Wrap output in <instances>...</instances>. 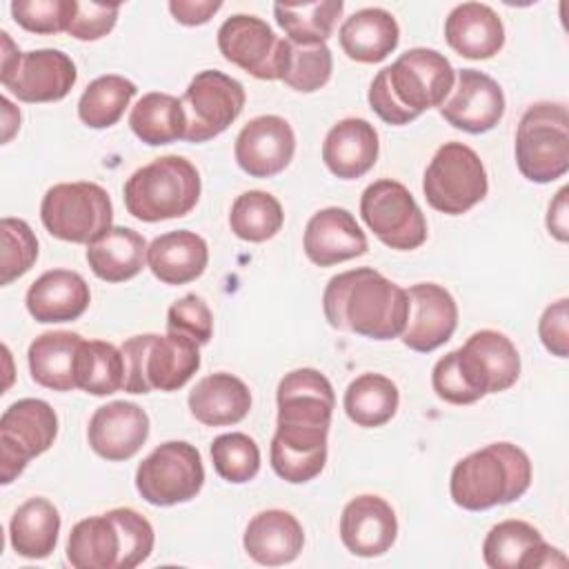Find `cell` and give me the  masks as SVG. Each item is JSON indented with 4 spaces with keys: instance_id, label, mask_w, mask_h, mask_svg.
<instances>
[{
    "instance_id": "24",
    "label": "cell",
    "mask_w": 569,
    "mask_h": 569,
    "mask_svg": "<svg viewBox=\"0 0 569 569\" xmlns=\"http://www.w3.org/2000/svg\"><path fill=\"white\" fill-rule=\"evenodd\" d=\"M302 247L313 264L331 267L362 256L367 251V236L347 209L327 207L309 218Z\"/></svg>"
},
{
    "instance_id": "8",
    "label": "cell",
    "mask_w": 569,
    "mask_h": 569,
    "mask_svg": "<svg viewBox=\"0 0 569 569\" xmlns=\"http://www.w3.org/2000/svg\"><path fill=\"white\" fill-rule=\"evenodd\" d=\"M40 218L53 238L89 244L111 227L113 207L96 182H60L44 193Z\"/></svg>"
},
{
    "instance_id": "11",
    "label": "cell",
    "mask_w": 569,
    "mask_h": 569,
    "mask_svg": "<svg viewBox=\"0 0 569 569\" xmlns=\"http://www.w3.org/2000/svg\"><path fill=\"white\" fill-rule=\"evenodd\" d=\"M360 216L373 236L398 251L418 249L427 240V220L409 193L398 180H376L360 198Z\"/></svg>"
},
{
    "instance_id": "50",
    "label": "cell",
    "mask_w": 569,
    "mask_h": 569,
    "mask_svg": "<svg viewBox=\"0 0 569 569\" xmlns=\"http://www.w3.org/2000/svg\"><path fill=\"white\" fill-rule=\"evenodd\" d=\"M222 9L220 0H171L169 11L171 16L187 27L204 24L213 18L216 11Z\"/></svg>"
},
{
    "instance_id": "36",
    "label": "cell",
    "mask_w": 569,
    "mask_h": 569,
    "mask_svg": "<svg viewBox=\"0 0 569 569\" xmlns=\"http://www.w3.org/2000/svg\"><path fill=\"white\" fill-rule=\"evenodd\" d=\"M131 131L151 147L184 140L187 116L180 98L162 91L144 93L129 113Z\"/></svg>"
},
{
    "instance_id": "17",
    "label": "cell",
    "mask_w": 569,
    "mask_h": 569,
    "mask_svg": "<svg viewBox=\"0 0 569 569\" xmlns=\"http://www.w3.org/2000/svg\"><path fill=\"white\" fill-rule=\"evenodd\" d=\"M296 151L291 124L280 116H258L249 120L233 144L238 167L251 178H271L284 171Z\"/></svg>"
},
{
    "instance_id": "2",
    "label": "cell",
    "mask_w": 569,
    "mask_h": 569,
    "mask_svg": "<svg viewBox=\"0 0 569 569\" xmlns=\"http://www.w3.org/2000/svg\"><path fill=\"white\" fill-rule=\"evenodd\" d=\"M453 76L451 62L436 49H409L376 73L369 104L387 124H409L422 111L442 107L453 89Z\"/></svg>"
},
{
    "instance_id": "43",
    "label": "cell",
    "mask_w": 569,
    "mask_h": 569,
    "mask_svg": "<svg viewBox=\"0 0 569 569\" xmlns=\"http://www.w3.org/2000/svg\"><path fill=\"white\" fill-rule=\"evenodd\" d=\"M211 462L222 480L242 485L258 476L260 449L256 440L249 438L247 433H222L211 442Z\"/></svg>"
},
{
    "instance_id": "31",
    "label": "cell",
    "mask_w": 569,
    "mask_h": 569,
    "mask_svg": "<svg viewBox=\"0 0 569 569\" xmlns=\"http://www.w3.org/2000/svg\"><path fill=\"white\" fill-rule=\"evenodd\" d=\"M251 409L249 387L231 373H211L189 391L191 416L207 427H227L247 418Z\"/></svg>"
},
{
    "instance_id": "15",
    "label": "cell",
    "mask_w": 569,
    "mask_h": 569,
    "mask_svg": "<svg viewBox=\"0 0 569 569\" xmlns=\"http://www.w3.org/2000/svg\"><path fill=\"white\" fill-rule=\"evenodd\" d=\"M453 353L465 382L478 400L487 393L509 389L520 376L518 349L500 331L480 329L460 349H453Z\"/></svg>"
},
{
    "instance_id": "27",
    "label": "cell",
    "mask_w": 569,
    "mask_h": 569,
    "mask_svg": "<svg viewBox=\"0 0 569 569\" xmlns=\"http://www.w3.org/2000/svg\"><path fill=\"white\" fill-rule=\"evenodd\" d=\"M378 131L365 118H345L336 122L322 142L327 169L342 180L365 176L378 160Z\"/></svg>"
},
{
    "instance_id": "40",
    "label": "cell",
    "mask_w": 569,
    "mask_h": 569,
    "mask_svg": "<svg viewBox=\"0 0 569 569\" xmlns=\"http://www.w3.org/2000/svg\"><path fill=\"white\" fill-rule=\"evenodd\" d=\"M78 389L91 396H111L124 385L122 351L104 340H84L76 362Z\"/></svg>"
},
{
    "instance_id": "25",
    "label": "cell",
    "mask_w": 569,
    "mask_h": 569,
    "mask_svg": "<svg viewBox=\"0 0 569 569\" xmlns=\"http://www.w3.org/2000/svg\"><path fill=\"white\" fill-rule=\"evenodd\" d=\"M327 436L329 429L278 425L269 449L273 471L291 485L313 480L327 462Z\"/></svg>"
},
{
    "instance_id": "52",
    "label": "cell",
    "mask_w": 569,
    "mask_h": 569,
    "mask_svg": "<svg viewBox=\"0 0 569 569\" xmlns=\"http://www.w3.org/2000/svg\"><path fill=\"white\" fill-rule=\"evenodd\" d=\"M0 104H2V122H4V136H2V140L9 142L11 136H13V131L20 127V111L9 102V98H2Z\"/></svg>"
},
{
    "instance_id": "51",
    "label": "cell",
    "mask_w": 569,
    "mask_h": 569,
    "mask_svg": "<svg viewBox=\"0 0 569 569\" xmlns=\"http://www.w3.org/2000/svg\"><path fill=\"white\" fill-rule=\"evenodd\" d=\"M567 193H569V189L562 187V189L556 193L553 202L549 204V213H547V229H549V233H551L556 240H560V242H567V238H569Z\"/></svg>"
},
{
    "instance_id": "32",
    "label": "cell",
    "mask_w": 569,
    "mask_h": 569,
    "mask_svg": "<svg viewBox=\"0 0 569 569\" xmlns=\"http://www.w3.org/2000/svg\"><path fill=\"white\" fill-rule=\"evenodd\" d=\"M338 40L347 58L362 64H373L385 60L398 47L400 27L387 9L367 7L351 13L342 22Z\"/></svg>"
},
{
    "instance_id": "44",
    "label": "cell",
    "mask_w": 569,
    "mask_h": 569,
    "mask_svg": "<svg viewBox=\"0 0 569 569\" xmlns=\"http://www.w3.org/2000/svg\"><path fill=\"white\" fill-rule=\"evenodd\" d=\"M2 276L0 284H9L31 269L38 258V240L31 227L20 218H2Z\"/></svg>"
},
{
    "instance_id": "45",
    "label": "cell",
    "mask_w": 569,
    "mask_h": 569,
    "mask_svg": "<svg viewBox=\"0 0 569 569\" xmlns=\"http://www.w3.org/2000/svg\"><path fill=\"white\" fill-rule=\"evenodd\" d=\"M78 0H13V20L31 33H60L69 31L76 16Z\"/></svg>"
},
{
    "instance_id": "37",
    "label": "cell",
    "mask_w": 569,
    "mask_h": 569,
    "mask_svg": "<svg viewBox=\"0 0 569 569\" xmlns=\"http://www.w3.org/2000/svg\"><path fill=\"white\" fill-rule=\"evenodd\" d=\"M400 393L396 382L382 373H362L345 391V411L358 427H382L398 411Z\"/></svg>"
},
{
    "instance_id": "30",
    "label": "cell",
    "mask_w": 569,
    "mask_h": 569,
    "mask_svg": "<svg viewBox=\"0 0 569 569\" xmlns=\"http://www.w3.org/2000/svg\"><path fill=\"white\" fill-rule=\"evenodd\" d=\"M209 262V247L202 236L178 229L162 233L147 247V264L164 284H187L200 278Z\"/></svg>"
},
{
    "instance_id": "41",
    "label": "cell",
    "mask_w": 569,
    "mask_h": 569,
    "mask_svg": "<svg viewBox=\"0 0 569 569\" xmlns=\"http://www.w3.org/2000/svg\"><path fill=\"white\" fill-rule=\"evenodd\" d=\"M284 222L282 207L269 191L251 189L240 193L229 213L231 231L247 242H264L273 238Z\"/></svg>"
},
{
    "instance_id": "21",
    "label": "cell",
    "mask_w": 569,
    "mask_h": 569,
    "mask_svg": "<svg viewBox=\"0 0 569 569\" xmlns=\"http://www.w3.org/2000/svg\"><path fill=\"white\" fill-rule=\"evenodd\" d=\"M440 116L456 129L485 133L502 120L505 93L491 76L478 69H462L458 71L453 96L440 107Z\"/></svg>"
},
{
    "instance_id": "9",
    "label": "cell",
    "mask_w": 569,
    "mask_h": 569,
    "mask_svg": "<svg viewBox=\"0 0 569 569\" xmlns=\"http://www.w3.org/2000/svg\"><path fill=\"white\" fill-rule=\"evenodd\" d=\"M489 182L480 156L462 142H445L431 158L422 191L431 209L462 216L487 196Z\"/></svg>"
},
{
    "instance_id": "20",
    "label": "cell",
    "mask_w": 569,
    "mask_h": 569,
    "mask_svg": "<svg viewBox=\"0 0 569 569\" xmlns=\"http://www.w3.org/2000/svg\"><path fill=\"white\" fill-rule=\"evenodd\" d=\"M278 425L329 429L336 405L333 387L325 373L311 367L284 373L276 391Z\"/></svg>"
},
{
    "instance_id": "33",
    "label": "cell",
    "mask_w": 569,
    "mask_h": 569,
    "mask_svg": "<svg viewBox=\"0 0 569 569\" xmlns=\"http://www.w3.org/2000/svg\"><path fill=\"white\" fill-rule=\"evenodd\" d=\"M84 338L73 331H47L29 345L31 378L53 391L78 389L76 362Z\"/></svg>"
},
{
    "instance_id": "7",
    "label": "cell",
    "mask_w": 569,
    "mask_h": 569,
    "mask_svg": "<svg viewBox=\"0 0 569 569\" xmlns=\"http://www.w3.org/2000/svg\"><path fill=\"white\" fill-rule=\"evenodd\" d=\"M518 171L538 184L562 178L569 169V113L560 102L531 104L516 129Z\"/></svg>"
},
{
    "instance_id": "6",
    "label": "cell",
    "mask_w": 569,
    "mask_h": 569,
    "mask_svg": "<svg viewBox=\"0 0 569 569\" xmlns=\"http://www.w3.org/2000/svg\"><path fill=\"white\" fill-rule=\"evenodd\" d=\"M200 345L187 336L142 333L122 342L124 385L129 393H149L153 389L176 391L184 387L200 369Z\"/></svg>"
},
{
    "instance_id": "13",
    "label": "cell",
    "mask_w": 569,
    "mask_h": 569,
    "mask_svg": "<svg viewBox=\"0 0 569 569\" xmlns=\"http://www.w3.org/2000/svg\"><path fill=\"white\" fill-rule=\"evenodd\" d=\"M244 87L216 69L193 76L180 98L187 116V142H207L220 136L244 109Z\"/></svg>"
},
{
    "instance_id": "14",
    "label": "cell",
    "mask_w": 569,
    "mask_h": 569,
    "mask_svg": "<svg viewBox=\"0 0 569 569\" xmlns=\"http://www.w3.org/2000/svg\"><path fill=\"white\" fill-rule=\"evenodd\" d=\"M284 47L287 38H278L258 16L236 13L218 29V49L222 58L260 80L282 78Z\"/></svg>"
},
{
    "instance_id": "22",
    "label": "cell",
    "mask_w": 569,
    "mask_h": 569,
    "mask_svg": "<svg viewBox=\"0 0 569 569\" xmlns=\"http://www.w3.org/2000/svg\"><path fill=\"white\" fill-rule=\"evenodd\" d=\"M149 436V416L142 407L113 400L93 411L87 429L89 447L104 460H129Z\"/></svg>"
},
{
    "instance_id": "38",
    "label": "cell",
    "mask_w": 569,
    "mask_h": 569,
    "mask_svg": "<svg viewBox=\"0 0 569 569\" xmlns=\"http://www.w3.org/2000/svg\"><path fill=\"white\" fill-rule=\"evenodd\" d=\"M345 9L342 0H318V2H278L273 4L276 22L287 33V40L298 44L327 42L336 20Z\"/></svg>"
},
{
    "instance_id": "26",
    "label": "cell",
    "mask_w": 569,
    "mask_h": 569,
    "mask_svg": "<svg viewBox=\"0 0 569 569\" xmlns=\"http://www.w3.org/2000/svg\"><path fill=\"white\" fill-rule=\"evenodd\" d=\"M24 302L38 322H71L87 311L91 291L80 273L51 269L31 282Z\"/></svg>"
},
{
    "instance_id": "5",
    "label": "cell",
    "mask_w": 569,
    "mask_h": 569,
    "mask_svg": "<svg viewBox=\"0 0 569 569\" xmlns=\"http://www.w3.org/2000/svg\"><path fill=\"white\" fill-rule=\"evenodd\" d=\"M124 207L142 222L187 216L200 198V173L182 156H162L124 182Z\"/></svg>"
},
{
    "instance_id": "18",
    "label": "cell",
    "mask_w": 569,
    "mask_h": 569,
    "mask_svg": "<svg viewBox=\"0 0 569 569\" xmlns=\"http://www.w3.org/2000/svg\"><path fill=\"white\" fill-rule=\"evenodd\" d=\"M409 318L402 331L405 347L429 353L442 347L458 327V305L453 296L436 282H418L407 289Z\"/></svg>"
},
{
    "instance_id": "29",
    "label": "cell",
    "mask_w": 569,
    "mask_h": 569,
    "mask_svg": "<svg viewBox=\"0 0 569 569\" xmlns=\"http://www.w3.org/2000/svg\"><path fill=\"white\" fill-rule=\"evenodd\" d=\"M251 560L264 567L293 562L305 545V531L298 518L284 509H267L256 513L242 538Z\"/></svg>"
},
{
    "instance_id": "10",
    "label": "cell",
    "mask_w": 569,
    "mask_h": 569,
    "mask_svg": "<svg viewBox=\"0 0 569 569\" xmlns=\"http://www.w3.org/2000/svg\"><path fill=\"white\" fill-rule=\"evenodd\" d=\"M204 485L200 451L184 440L158 445L136 469L138 493L156 507H171L198 496Z\"/></svg>"
},
{
    "instance_id": "28",
    "label": "cell",
    "mask_w": 569,
    "mask_h": 569,
    "mask_svg": "<svg viewBox=\"0 0 569 569\" xmlns=\"http://www.w3.org/2000/svg\"><path fill=\"white\" fill-rule=\"evenodd\" d=\"M447 44L469 60H487L505 44L500 16L482 2L456 4L445 20Z\"/></svg>"
},
{
    "instance_id": "47",
    "label": "cell",
    "mask_w": 569,
    "mask_h": 569,
    "mask_svg": "<svg viewBox=\"0 0 569 569\" xmlns=\"http://www.w3.org/2000/svg\"><path fill=\"white\" fill-rule=\"evenodd\" d=\"M118 13H120V4H102L91 0L78 2L76 16L67 33L78 40H98L116 27Z\"/></svg>"
},
{
    "instance_id": "35",
    "label": "cell",
    "mask_w": 569,
    "mask_h": 569,
    "mask_svg": "<svg viewBox=\"0 0 569 569\" xmlns=\"http://www.w3.org/2000/svg\"><path fill=\"white\" fill-rule=\"evenodd\" d=\"M60 513L47 498H29L22 502L9 522V542L22 558H47L58 542Z\"/></svg>"
},
{
    "instance_id": "12",
    "label": "cell",
    "mask_w": 569,
    "mask_h": 569,
    "mask_svg": "<svg viewBox=\"0 0 569 569\" xmlns=\"http://www.w3.org/2000/svg\"><path fill=\"white\" fill-rule=\"evenodd\" d=\"M58 436V416L40 398H22L0 416V476L13 482L31 458L44 453Z\"/></svg>"
},
{
    "instance_id": "3",
    "label": "cell",
    "mask_w": 569,
    "mask_h": 569,
    "mask_svg": "<svg viewBox=\"0 0 569 569\" xmlns=\"http://www.w3.org/2000/svg\"><path fill=\"white\" fill-rule=\"evenodd\" d=\"M151 551L153 527L129 507L76 522L67 540V560L76 569H133Z\"/></svg>"
},
{
    "instance_id": "42",
    "label": "cell",
    "mask_w": 569,
    "mask_h": 569,
    "mask_svg": "<svg viewBox=\"0 0 569 569\" xmlns=\"http://www.w3.org/2000/svg\"><path fill=\"white\" fill-rule=\"evenodd\" d=\"M333 60L327 42L318 44H298L287 40L284 47V64H282V82L296 91L311 93L325 87L331 78Z\"/></svg>"
},
{
    "instance_id": "23",
    "label": "cell",
    "mask_w": 569,
    "mask_h": 569,
    "mask_svg": "<svg viewBox=\"0 0 569 569\" xmlns=\"http://www.w3.org/2000/svg\"><path fill=\"white\" fill-rule=\"evenodd\" d=\"M396 536V511L385 498L362 493L345 505L340 516V540L353 556H382L391 549Z\"/></svg>"
},
{
    "instance_id": "16",
    "label": "cell",
    "mask_w": 569,
    "mask_h": 569,
    "mask_svg": "<svg viewBox=\"0 0 569 569\" xmlns=\"http://www.w3.org/2000/svg\"><path fill=\"white\" fill-rule=\"evenodd\" d=\"M76 78V64L64 51L36 49L22 53L18 64L0 76V82L22 102H56L71 91Z\"/></svg>"
},
{
    "instance_id": "4",
    "label": "cell",
    "mask_w": 569,
    "mask_h": 569,
    "mask_svg": "<svg viewBox=\"0 0 569 569\" xmlns=\"http://www.w3.org/2000/svg\"><path fill=\"white\" fill-rule=\"evenodd\" d=\"M529 485V456L511 442H491L456 462L449 493L458 507L482 511L518 500Z\"/></svg>"
},
{
    "instance_id": "1",
    "label": "cell",
    "mask_w": 569,
    "mask_h": 569,
    "mask_svg": "<svg viewBox=\"0 0 569 569\" xmlns=\"http://www.w3.org/2000/svg\"><path fill=\"white\" fill-rule=\"evenodd\" d=\"M325 318L333 329L371 340L402 336L409 318L407 289L398 287L371 267H358L333 276L322 293Z\"/></svg>"
},
{
    "instance_id": "39",
    "label": "cell",
    "mask_w": 569,
    "mask_h": 569,
    "mask_svg": "<svg viewBox=\"0 0 569 569\" xmlns=\"http://www.w3.org/2000/svg\"><path fill=\"white\" fill-rule=\"evenodd\" d=\"M136 91V84L124 76H100L82 91L78 100V116L91 129L113 127L122 118Z\"/></svg>"
},
{
    "instance_id": "46",
    "label": "cell",
    "mask_w": 569,
    "mask_h": 569,
    "mask_svg": "<svg viewBox=\"0 0 569 569\" xmlns=\"http://www.w3.org/2000/svg\"><path fill=\"white\" fill-rule=\"evenodd\" d=\"M167 331L187 336L198 345H207L213 333V316L207 302L196 293H187L176 300L167 311Z\"/></svg>"
},
{
    "instance_id": "34",
    "label": "cell",
    "mask_w": 569,
    "mask_h": 569,
    "mask_svg": "<svg viewBox=\"0 0 569 569\" xmlns=\"http://www.w3.org/2000/svg\"><path fill=\"white\" fill-rule=\"evenodd\" d=\"M87 262L104 282L131 280L147 262V240L129 227H109L87 244Z\"/></svg>"
},
{
    "instance_id": "48",
    "label": "cell",
    "mask_w": 569,
    "mask_h": 569,
    "mask_svg": "<svg viewBox=\"0 0 569 569\" xmlns=\"http://www.w3.org/2000/svg\"><path fill=\"white\" fill-rule=\"evenodd\" d=\"M431 385L433 391L440 400L451 402V405H471L476 402V393L469 389V385L465 382L458 365H456V353L449 351L447 356H442L433 371H431Z\"/></svg>"
},
{
    "instance_id": "49",
    "label": "cell",
    "mask_w": 569,
    "mask_h": 569,
    "mask_svg": "<svg viewBox=\"0 0 569 569\" xmlns=\"http://www.w3.org/2000/svg\"><path fill=\"white\" fill-rule=\"evenodd\" d=\"M569 300L560 298L558 302L549 305L538 322V333L547 351L558 358H567L569 353Z\"/></svg>"
},
{
    "instance_id": "19",
    "label": "cell",
    "mask_w": 569,
    "mask_h": 569,
    "mask_svg": "<svg viewBox=\"0 0 569 569\" xmlns=\"http://www.w3.org/2000/svg\"><path fill=\"white\" fill-rule=\"evenodd\" d=\"M482 558L491 569H540L567 565L562 551L545 542L540 531L525 520H502L493 525L482 542Z\"/></svg>"
}]
</instances>
